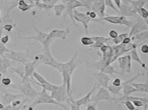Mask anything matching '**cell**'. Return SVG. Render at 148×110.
<instances>
[{"label":"cell","instance_id":"obj_46","mask_svg":"<svg viewBox=\"0 0 148 110\" xmlns=\"http://www.w3.org/2000/svg\"><path fill=\"white\" fill-rule=\"evenodd\" d=\"M119 35L118 32L115 30H110L108 32V35H109V37L112 40L116 38Z\"/></svg>","mask_w":148,"mask_h":110},{"label":"cell","instance_id":"obj_5","mask_svg":"<svg viewBox=\"0 0 148 110\" xmlns=\"http://www.w3.org/2000/svg\"><path fill=\"white\" fill-rule=\"evenodd\" d=\"M42 104H51L59 106L64 110H69L65 105L58 103L51 97V95L47 92V91L42 89L41 91L39 92L38 96L33 102L27 107L34 108L37 105Z\"/></svg>","mask_w":148,"mask_h":110},{"label":"cell","instance_id":"obj_8","mask_svg":"<svg viewBox=\"0 0 148 110\" xmlns=\"http://www.w3.org/2000/svg\"><path fill=\"white\" fill-rule=\"evenodd\" d=\"M63 3L65 5L66 7V10L65 11L64 17L68 15L70 19L72 21L73 24L76 27H78L76 22L74 20L73 17L74 10L77 8L83 7V5L81 1H77V0H66L62 1Z\"/></svg>","mask_w":148,"mask_h":110},{"label":"cell","instance_id":"obj_48","mask_svg":"<svg viewBox=\"0 0 148 110\" xmlns=\"http://www.w3.org/2000/svg\"><path fill=\"white\" fill-rule=\"evenodd\" d=\"M140 51L144 54H147L148 53V46L147 44H144L140 45Z\"/></svg>","mask_w":148,"mask_h":110},{"label":"cell","instance_id":"obj_14","mask_svg":"<svg viewBox=\"0 0 148 110\" xmlns=\"http://www.w3.org/2000/svg\"><path fill=\"white\" fill-rule=\"evenodd\" d=\"M3 92L4 94L1 98V102L5 106L10 105L13 102L18 99L24 100L27 99L21 94H12L6 91Z\"/></svg>","mask_w":148,"mask_h":110},{"label":"cell","instance_id":"obj_42","mask_svg":"<svg viewBox=\"0 0 148 110\" xmlns=\"http://www.w3.org/2000/svg\"><path fill=\"white\" fill-rule=\"evenodd\" d=\"M16 25L14 24H5L2 28L3 30L7 31L8 32H11L12 30L13 29L16 27Z\"/></svg>","mask_w":148,"mask_h":110},{"label":"cell","instance_id":"obj_30","mask_svg":"<svg viewBox=\"0 0 148 110\" xmlns=\"http://www.w3.org/2000/svg\"><path fill=\"white\" fill-rule=\"evenodd\" d=\"M32 78L35 80L36 82L40 84H49L50 83L43 76L36 71L33 74Z\"/></svg>","mask_w":148,"mask_h":110},{"label":"cell","instance_id":"obj_21","mask_svg":"<svg viewBox=\"0 0 148 110\" xmlns=\"http://www.w3.org/2000/svg\"><path fill=\"white\" fill-rule=\"evenodd\" d=\"M148 30L143 31L133 35L130 38L131 43L140 45L147 41L148 39Z\"/></svg>","mask_w":148,"mask_h":110},{"label":"cell","instance_id":"obj_27","mask_svg":"<svg viewBox=\"0 0 148 110\" xmlns=\"http://www.w3.org/2000/svg\"><path fill=\"white\" fill-rule=\"evenodd\" d=\"M126 1L129 3L131 6H132L136 13H137V11L138 10L141 8L143 7L148 2L147 1H144V0H143V1L142 0H140V1L127 0Z\"/></svg>","mask_w":148,"mask_h":110},{"label":"cell","instance_id":"obj_55","mask_svg":"<svg viewBox=\"0 0 148 110\" xmlns=\"http://www.w3.org/2000/svg\"><path fill=\"white\" fill-rule=\"evenodd\" d=\"M5 106L1 102H0V110H3Z\"/></svg>","mask_w":148,"mask_h":110},{"label":"cell","instance_id":"obj_1","mask_svg":"<svg viewBox=\"0 0 148 110\" xmlns=\"http://www.w3.org/2000/svg\"><path fill=\"white\" fill-rule=\"evenodd\" d=\"M82 64L78 57L77 52H76L71 59L66 63H61L60 73L62 77V82L65 84L67 92L72 91V78L74 72Z\"/></svg>","mask_w":148,"mask_h":110},{"label":"cell","instance_id":"obj_24","mask_svg":"<svg viewBox=\"0 0 148 110\" xmlns=\"http://www.w3.org/2000/svg\"><path fill=\"white\" fill-rule=\"evenodd\" d=\"M129 54L130 55L132 61H133L138 63L139 65L145 69L147 71H148V67L146 64L142 60H141L137 51V48H133L130 52H129Z\"/></svg>","mask_w":148,"mask_h":110},{"label":"cell","instance_id":"obj_31","mask_svg":"<svg viewBox=\"0 0 148 110\" xmlns=\"http://www.w3.org/2000/svg\"><path fill=\"white\" fill-rule=\"evenodd\" d=\"M33 2H34V7H36L45 10H51L54 7L44 3L41 1H33Z\"/></svg>","mask_w":148,"mask_h":110},{"label":"cell","instance_id":"obj_45","mask_svg":"<svg viewBox=\"0 0 148 110\" xmlns=\"http://www.w3.org/2000/svg\"><path fill=\"white\" fill-rule=\"evenodd\" d=\"M104 45H105V44H103V43L95 42L94 43L89 47L92 49H100Z\"/></svg>","mask_w":148,"mask_h":110},{"label":"cell","instance_id":"obj_23","mask_svg":"<svg viewBox=\"0 0 148 110\" xmlns=\"http://www.w3.org/2000/svg\"><path fill=\"white\" fill-rule=\"evenodd\" d=\"M13 61L4 56H0V72L2 74L8 72L9 69L12 66Z\"/></svg>","mask_w":148,"mask_h":110},{"label":"cell","instance_id":"obj_6","mask_svg":"<svg viewBox=\"0 0 148 110\" xmlns=\"http://www.w3.org/2000/svg\"><path fill=\"white\" fill-rule=\"evenodd\" d=\"M103 21L112 24L120 25L125 26L128 28H131L133 24L132 22L127 19L126 17L121 16L107 15L101 19H97L92 20L93 22H98Z\"/></svg>","mask_w":148,"mask_h":110},{"label":"cell","instance_id":"obj_50","mask_svg":"<svg viewBox=\"0 0 148 110\" xmlns=\"http://www.w3.org/2000/svg\"><path fill=\"white\" fill-rule=\"evenodd\" d=\"M10 40V37L8 35L2 36L1 38V41L3 44L4 45L7 44Z\"/></svg>","mask_w":148,"mask_h":110},{"label":"cell","instance_id":"obj_35","mask_svg":"<svg viewBox=\"0 0 148 110\" xmlns=\"http://www.w3.org/2000/svg\"><path fill=\"white\" fill-rule=\"evenodd\" d=\"M128 36H129V33L127 32H125V33L119 35L116 38L112 40V42H113L114 45H118L121 44L124 39Z\"/></svg>","mask_w":148,"mask_h":110},{"label":"cell","instance_id":"obj_16","mask_svg":"<svg viewBox=\"0 0 148 110\" xmlns=\"http://www.w3.org/2000/svg\"><path fill=\"white\" fill-rule=\"evenodd\" d=\"M71 32V30L69 28H66L64 30H52L48 33L49 39L53 41L57 39L66 40Z\"/></svg>","mask_w":148,"mask_h":110},{"label":"cell","instance_id":"obj_34","mask_svg":"<svg viewBox=\"0 0 148 110\" xmlns=\"http://www.w3.org/2000/svg\"><path fill=\"white\" fill-rule=\"evenodd\" d=\"M80 40L81 44L84 46H90L95 43L90 36H82L80 38Z\"/></svg>","mask_w":148,"mask_h":110},{"label":"cell","instance_id":"obj_36","mask_svg":"<svg viewBox=\"0 0 148 110\" xmlns=\"http://www.w3.org/2000/svg\"><path fill=\"white\" fill-rule=\"evenodd\" d=\"M27 108V106L26 104H23L18 107H14L11 105L5 106L3 110H26Z\"/></svg>","mask_w":148,"mask_h":110},{"label":"cell","instance_id":"obj_7","mask_svg":"<svg viewBox=\"0 0 148 110\" xmlns=\"http://www.w3.org/2000/svg\"><path fill=\"white\" fill-rule=\"evenodd\" d=\"M50 95L52 99L61 103L67 102L71 99L67 95L66 85L63 82L62 84L58 86L56 88L51 92Z\"/></svg>","mask_w":148,"mask_h":110},{"label":"cell","instance_id":"obj_33","mask_svg":"<svg viewBox=\"0 0 148 110\" xmlns=\"http://www.w3.org/2000/svg\"><path fill=\"white\" fill-rule=\"evenodd\" d=\"M3 29L0 27V56H3L5 53H9L12 50L8 49L7 47L2 44L1 41V38L2 37Z\"/></svg>","mask_w":148,"mask_h":110},{"label":"cell","instance_id":"obj_29","mask_svg":"<svg viewBox=\"0 0 148 110\" xmlns=\"http://www.w3.org/2000/svg\"><path fill=\"white\" fill-rule=\"evenodd\" d=\"M54 14L56 16L59 17L65 13L66 7L63 4H56L54 6L53 8Z\"/></svg>","mask_w":148,"mask_h":110},{"label":"cell","instance_id":"obj_53","mask_svg":"<svg viewBox=\"0 0 148 110\" xmlns=\"http://www.w3.org/2000/svg\"><path fill=\"white\" fill-rule=\"evenodd\" d=\"M114 2L115 3L116 6L117 7V8L119 10L121 8L122 1H120V0H114Z\"/></svg>","mask_w":148,"mask_h":110},{"label":"cell","instance_id":"obj_52","mask_svg":"<svg viewBox=\"0 0 148 110\" xmlns=\"http://www.w3.org/2000/svg\"><path fill=\"white\" fill-rule=\"evenodd\" d=\"M131 43V40L130 38L127 36L125 38L122 42V44H123L125 45H127L130 44Z\"/></svg>","mask_w":148,"mask_h":110},{"label":"cell","instance_id":"obj_28","mask_svg":"<svg viewBox=\"0 0 148 110\" xmlns=\"http://www.w3.org/2000/svg\"><path fill=\"white\" fill-rule=\"evenodd\" d=\"M94 42L103 43L106 45L113 46L114 45L112 42V39L109 37H106L102 36H90Z\"/></svg>","mask_w":148,"mask_h":110},{"label":"cell","instance_id":"obj_41","mask_svg":"<svg viewBox=\"0 0 148 110\" xmlns=\"http://www.w3.org/2000/svg\"><path fill=\"white\" fill-rule=\"evenodd\" d=\"M66 103L70 106L69 110H81L80 107L74 103L73 99H69Z\"/></svg>","mask_w":148,"mask_h":110},{"label":"cell","instance_id":"obj_25","mask_svg":"<svg viewBox=\"0 0 148 110\" xmlns=\"http://www.w3.org/2000/svg\"><path fill=\"white\" fill-rule=\"evenodd\" d=\"M29 2V3H27L24 0L18 1L17 5L18 9L22 12H25L34 7L33 1H30Z\"/></svg>","mask_w":148,"mask_h":110},{"label":"cell","instance_id":"obj_47","mask_svg":"<svg viewBox=\"0 0 148 110\" xmlns=\"http://www.w3.org/2000/svg\"><path fill=\"white\" fill-rule=\"evenodd\" d=\"M41 1L44 3L53 6H55L60 1L59 0H41Z\"/></svg>","mask_w":148,"mask_h":110},{"label":"cell","instance_id":"obj_18","mask_svg":"<svg viewBox=\"0 0 148 110\" xmlns=\"http://www.w3.org/2000/svg\"><path fill=\"white\" fill-rule=\"evenodd\" d=\"M119 16L125 17H133L137 18L140 16L135 12L132 6L126 1H122L121 9L119 10Z\"/></svg>","mask_w":148,"mask_h":110},{"label":"cell","instance_id":"obj_20","mask_svg":"<svg viewBox=\"0 0 148 110\" xmlns=\"http://www.w3.org/2000/svg\"><path fill=\"white\" fill-rule=\"evenodd\" d=\"M97 89V85L95 83L94 86L91 89L90 91L88 92V93L80 99H78L77 100H74V103L80 107H81L82 106L88 105L89 103L92 102V99H91L92 95L94 92L95 90Z\"/></svg>","mask_w":148,"mask_h":110},{"label":"cell","instance_id":"obj_39","mask_svg":"<svg viewBox=\"0 0 148 110\" xmlns=\"http://www.w3.org/2000/svg\"><path fill=\"white\" fill-rule=\"evenodd\" d=\"M104 3H105L106 6H108V7L114 10V11H115L117 14H119V10L115 6L112 1H111V0H106V1H104Z\"/></svg>","mask_w":148,"mask_h":110},{"label":"cell","instance_id":"obj_43","mask_svg":"<svg viewBox=\"0 0 148 110\" xmlns=\"http://www.w3.org/2000/svg\"><path fill=\"white\" fill-rule=\"evenodd\" d=\"M122 82L121 80L119 78H116L112 82V86L114 87L122 88Z\"/></svg>","mask_w":148,"mask_h":110},{"label":"cell","instance_id":"obj_56","mask_svg":"<svg viewBox=\"0 0 148 110\" xmlns=\"http://www.w3.org/2000/svg\"><path fill=\"white\" fill-rule=\"evenodd\" d=\"M2 21L1 18V10H0V24L2 23Z\"/></svg>","mask_w":148,"mask_h":110},{"label":"cell","instance_id":"obj_38","mask_svg":"<svg viewBox=\"0 0 148 110\" xmlns=\"http://www.w3.org/2000/svg\"><path fill=\"white\" fill-rule=\"evenodd\" d=\"M120 103L122 105H125L128 110H139L136 108L133 103L130 101H124L121 102Z\"/></svg>","mask_w":148,"mask_h":110},{"label":"cell","instance_id":"obj_49","mask_svg":"<svg viewBox=\"0 0 148 110\" xmlns=\"http://www.w3.org/2000/svg\"><path fill=\"white\" fill-rule=\"evenodd\" d=\"M86 14L88 15V16L92 20L97 19V14L93 11H87Z\"/></svg>","mask_w":148,"mask_h":110},{"label":"cell","instance_id":"obj_37","mask_svg":"<svg viewBox=\"0 0 148 110\" xmlns=\"http://www.w3.org/2000/svg\"><path fill=\"white\" fill-rule=\"evenodd\" d=\"M137 13L141 19L147 20L148 18L147 10L144 7L141 8L137 11Z\"/></svg>","mask_w":148,"mask_h":110},{"label":"cell","instance_id":"obj_11","mask_svg":"<svg viewBox=\"0 0 148 110\" xmlns=\"http://www.w3.org/2000/svg\"><path fill=\"white\" fill-rule=\"evenodd\" d=\"M97 89L96 94L91 97L92 102H94V103L97 105L100 102L102 101H107L112 103V97L110 96L108 89L102 87H99Z\"/></svg>","mask_w":148,"mask_h":110},{"label":"cell","instance_id":"obj_10","mask_svg":"<svg viewBox=\"0 0 148 110\" xmlns=\"http://www.w3.org/2000/svg\"><path fill=\"white\" fill-rule=\"evenodd\" d=\"M73 17L74 20L80 23L84 29V33L88 35V25L92 20L88 16L86 13L81 12L78 11L76 9L74 10Z\"/></svg>","mask_w":148,"mask_h":110},{"label":"cell","instance_id":"obj_4","mask_svg":"<svg viewBox=\"0 0 148 110\" xmlns=\"http://www.w3.org/2000/svg\"><path fill=\"white\" fill-rule=\"evenodd\" d=\"M32 78H29L22 82L20 84H12L9 88L18 90L26 98L33 100L36 97L39 92L37 91L31 84Z\"/></svg>","mask_w":148,"mask_h":110},{"label":"cell","instance_id":"obj_19","mask_svg":"<svg viewBox=\"0 0 148 110\" xmlns=\"http://www.w3.org/2000/svg\"><path fill=\"white\" fill-rule=\"evenodd\" d=\"M39 65L38 62L34 61L24 64L25 76L23 79L22 80V82L32 77L33 74L35 71V69Z\"/></svg>","mask_w":148,"mask_h":110},{"label":"cell","instance_id":"obj_54","mask_svg":"<svg viewBox=\"0 0 148 110\" xmlns=\"http://www.w3.org/2000/svg\"><path fill=\"white\" fill-rule=\"evenodd\" d=\"M3 74L2 73H1V72H0V90L1 91H2L3 92H4L5 91V90H3V89L2 88V86H2V84H1V80L2 79V75ZM4 87V86H3Z\"/></svg>","mask_w":148,"mask_h":110},{"label":"cell","instance_id":"obj_51","mask_svg":"<svg viewBox=\"0 0 148 110\" xmlns=\"http://www.w3.org/2000/svg\"><path fill=\"white\" fill-rule=\"evenodd\" d=\"M86 110H97V105L95 103H89L87 105Z\"/></svg>","mask_w":148,"mask_h":110},{"label":"cell","instance_id":"obj_9","mask_svg":"<svg viewBox=\"0 0 148 110\" xmlns=\"http://www.w3.org/2000/svg\"><path fill=\"white\" fill-rule=\"evenodd\" d=\"M3 56L14 62L24 64L31 61L27 52L12 51L9 53H5Z\"/></svg>","mask_w":148,"mask_h":110},{"label":"cell","instance_id":"obj_2","mask_svg":"<svg viewBox=\"0 0 148 110\" xmlns=\"http://www.w3.org/2000/svg\"><path fill=\"white\" fill-rule=\"evenodd\" d=\"M27 52L31 61H36L39 64L51 67L60 72L61 63L54 58L51 52H45L42 49L39 51Z\"/></svg>","mask_w":148,"mask_h":110},{"label":"cell","instance_id":"obj_12","mask_svg":"<svg viewBox=\"0 0 148 110\" xmlns=\"http://www.w3.org/2000/svg\"><path fill=\"white\" fill-rule=\"evenodd\" d=\"M137 22L132 26L130 32L129 33V37L132 36L143 31L148 30V20H145L141 18H137Z\"/></svg>","mask_w":148,"mask_h":110},{"label":"cell","instance_id":"obj_22","mask_svg":"<svg viewBox=\"0 0 148 110\" xmlns=\"http://www.w3.org/2000/svg\"><path fill=\"white\" fill-rule=\"evenodd\" d=\"M13 65L14 66H13L12 64V66L9 69L8 72L15 73L22 80L23 79L25 76L24 64L18 63L14 61Z\"/></svg>","mask_w":148,"mask_h":110},{"label":"cell","instance_id":"obj_32","mask_svg":"<svg viewBox=\"0 0 148 110\" xmlns=\"http://www.w3.org/2000/svg\"><path fill=\"white\" fill-rule=\"evenodd\" d=\"M32 82H34L35 84L41 87L42 89L46 90V91H50L51 92L54 91L56 87H57V85L53 84H52L50 83L49 84H40L38 83L36 81L32 80Z\"/></svg>","mask_w":148,"mask_h":110},{"label":"cell","instance_id":"obj_13","mask_svg":"<svg viewBox=\"0 0 148 110\" xmlns=\"http://www.w3.org/2000/svg\"><path fill=\"white\" fill-rule=\"evenodd\" d=\"M119 67L125 73L131 74L132 71V60L129 54L120 56L117 59Z\"/></svg>","mask_w":148,"mask_h":110},{"label":"cell","instance_id":"obj_3","mask_svg":"<svg viewBox=\"0 0 148 110\" xmlns=\"http://www.w3.org/2000/svg\"><path fill=\"white\" fill-rule=\"evenodd\" d=\"M32 27L35 31V34L32 36H15L14 38L21 39L23 40H35L38 41L42 45L43 50L45 51L51 52L50 47L54 41L49 40L48 34L43 32L38 29L35 24H32Z\"/></svg>","mask_w":148,"mask_h":110},{"label":"cell","instance_id":"obj_15","mask_svg":"<svg viewBox=\"0 0 148 110\" xmlns=\"http://www.w3.org/2000/svg\"><path fill=\"white\" fill-rule=\"evenodd\" d=\"M106 7L104 1H93L91 11L95 12L97 14V19H101L108 15L106 13Z\"/></svg>","mask_w":148,"mask_h":110},{"label":"cell","instance_id":"obj_17","mask_svg":"<svg viewBox=\"0 0 148 110\" xmlns=\"http://www.w3.org/2000/svg\"><path fill=\"white\" fill-rule=\"evenodd\" d=\"M96 78L97 89L100 87H102L108 89L109 83L111 80L109 75L105 73L99 72L94 74Z\"/></svg>","mask_w":148,"mask_h":110},{"label":"cell","instance_id":"obj_40","mask_svg":"<svg viewBox=\"0 0 148 110\" xmlns=\"http://www.w3.org/2000/svg\"><path fill=\"white\" fill-rule=\"evenodd\" d=\"M1 83L5 87H8L12 84V80L9 77L2 78L1 80Z\"/></svg>","mask_w":148,"mask_h":110},{"label":"cell","instance_id":"obj_44","mask_svg":"<svg viewBox=\"0 0 148 110\" xmlns=\"http://www.w3.org/2000/svg\"><path fill=\"white\" fill-rule=\"evenodd\" d=\"M83 7L90 10L93 1H81Z\"/></svg>","mask_w":148,"mask_h":110},{"label":"cell","instance_id":"obj_26","mask_svg":"<svg viewBox=\"0 0 148 110\" xmlns=\"http://www.w3.org/2000/svg\"><path fill=\"white\" fill-rule=\"evenodd\" d=\"M137 90V92H143L148 94V83L147 82L143 83L132 82L130 84Z\"/></svg>","mask_w":148,"mask_h":110}]
</instances>
